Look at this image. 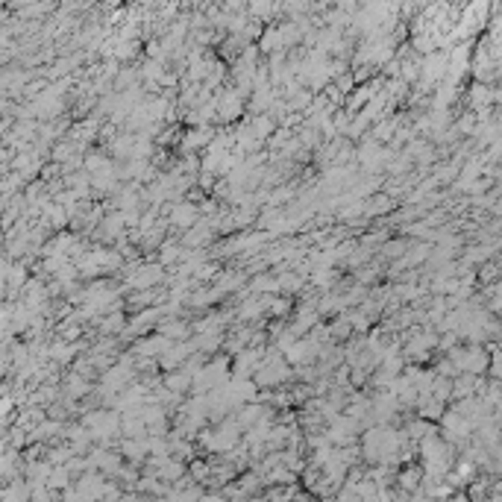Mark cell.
<instances>
[{
  "label": "cell",
  "instance_id": "cell-1",
  "mask_svg": "<svg viewBox=\"0 0 502 502\" xmlns=\"http://www.w3.org/2000/svg\"><path fill=\"white\" fill-rule=\"evenodd\" d=\"M127 282L135 291H153L159 282H168V279H165V268L162 265H141V261H135L127 274Z\"/></svg>",
  "mask_w": 502,
  "mask_h": 502
},
{
  "label": "cell",
  "instance_id": "cell-2",
  "mask_svg": "<svg viewBox=\"0 0 502 502\" xmlns=\"http://www.w3.org/2000/svg\"><path fill=\"white\" fill-rule=\"evenodd\" d=\"M215 100H217V118H221L223 124H232V121H238V118L244 115V109H247V103H244V94L235 89H221L215 94Z\"/></svg>",
  "mask_w": 502,
  "mask_h": 502
},
{
  "label": "cell",
  "instance_id": "cell-3",
  "mask_svg": "<svg viewBox=\"0 0 502 502\" xmlns=\"http://www.w3.org/2000/svg\"><path fill=\"white\" fill-rule=\"evenodd\" d=\"M200 221H203V212H200V206L194 203V200H179V203L171 206L168 223L177 226L179 232H188V229H194Z\"/></svg>",
  "mask_w": 502,
  "mask_h": 502
},
{
  "label": "cell",
  "instance_id": "cell-4",
  "mask_svg": "<svg viewBox=\"0 0 502 502\" xmlns=\"http://www.w3.org/2000/svg\"><path fill=\"white\" fill-rule=\"evenodd\" d=\"M156 332L159 335H165V338H171L173 344H182L185 338H188L194 329H188V323H185L182 318H165L159 326H156Z\"/></svg>",
  "mask_w": 502,
  "mask_h": 502
},
{
  "label": "cell",
  "instance_id": "cell-5",
  "mask_svg": "<svg viewBox=\"0 0 502 502\" xmlns=\"http://www.w3.org/2000/svg\"><path fill=\"white\" fill-rule=\"evenodd\" d=\"M83 171L89 173V177L94 179V177H100V173H109V171H115V162L106 156V153H100V150H89L85 153V162H83Z\"/></svg>",
  "mask_w": 502,
  "mask_h": 502
},
{
  "label": "cell",
  "instance_id": "cell-6",
  "mask_svg": "<svg viewBox=\"0 0 502 502\" xmlns=\"http://www.w3.org/2000/svg\"><path fill=\"white\" fill-rule=\"evenodd\" d=\"M162 385H165L168 391H173V394L182 397L185 391L194 388V376H191L185 367H179V370H173V373H165V376H162Z\"/></svg>",
  "mask_w": 502,
  "mask_h": 502
},
{
  "label": "cell",
  "instance_id": "cell-7",
  "mask_svg": "<svg viewBox=\"0 0 502 502\" xmlns=\"http://www.w3.org/2000/svg\"><path fill=\"white\" fill-rule=\"evenodd\" d=\"M80 350H83V344H65V341H56V344H50V362L53 364H74L76 362V356H80Z\"/></svg>",
  "mask_w": 502,
  "mask_h": 502
},
{
  "label": "cell",
  "instance_id": "cell-8",
  "mask_svg": "<svg viewBox=\"0 0 502 502\" xmlns=\"http://www.w3.org/2000/svg\"><path fill=\"white\" fill-rule=\"evenodd\" d=\"M182 253H185L182 241H165V244L159 247V265H162V268H173V265L179 268Z\"/></svg>",
  "mask_w": 502,
  "mask_h": 502
},
{
  "label": "cell",
  "instance_id": "cell-9",
  "mask_svg": "<svg viewBox=\"0 0 502 502\" xmlns=\"http://www.w3.org/2000/svg\"><path fill=\"white\" fill-rule=\"evenodd\" d=\"M391 209H394V197H391L388 191H379L376 197H370V200L364 203V215H367V217L385 215V212H391Z\"/></svg>",
  "mask_w": 502,
  "mask_h": 502
},
{
  "label": "cell",
  "instance_id": "cell-10",
  "mask_svg": "<svg viewBox=\"0 0 502 502\" xmlns=\"http://www.w3.org/2000/svg\"><path fill=\"white\" fill-rule=\"evenodd\" d=\"M291 312V297H285V294H279V297H270L268 300V314L270 318H285V314Z\"/></svg>",
  "mask_w": 502,
  "mask_h": 502
},
{
  "label": "cell",
  "instance_id": "cell-11",
  "mask_svg": "<svg viewBox=\"0 0 502 502\" xmlns=\"http://www.w3.org/2000/svg\"><path fill=\"white\" fill-rule=\"evenodd\" d=\"M217 276V268L212 265V261H206V265H200L197 270H194V279H215Z\"/></svg>",
  "mask_w": 502,
  "mask_h": 502
},
{
  "label": "cell",
  "instance_id": "cell-12",
  "mask_svg": "<svg viewBox=\"0 0 502 502\" xmlns=\"http://www.w3.org/2000/svg\"><path fill=\"white\" fill-rule=\"evenodd\" d=\"M382 253H385V256H406V244H402V241H388L385 247H382Z\"/></svg>",
  "mask_w": 502,
  "mask_h": 502
}]
</instances>
